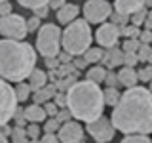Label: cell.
<instances>
[{
  "label": "cell",
  "instance_id": "cell-1",
  "mask_svg": "<svg viewBox=\"0 0 152 143\" xmlns=\"http://www.w3.org/2000/svg\"><path fill=\"white\" fill-rule=\"evenodd\" d=\"M112 122L122 133H152V92L145 86H133L122 94L112 107Z\"/></svg>",
  "mask_w": 152,
  "mask_h": 143
},
{
  "label": "cell",
  "instance_id": "cell-2",
  "mask_svg": "<svg viewBox=\"0 0 152 143\" xmlns=\"http://www.w3.org/2000/svg\"><path fill=\"white\" fill-rule=\"evenodd\" d=\"M36 69V50L23 40L0 42V76L8 82H23Z\"/></svg>",
  "mask_w": 152,
  "mask_h": 143
},
{
  "label": "cell",
  "instance_id": "cell-3",
  "mask_svg": "<svg viewBox=\"0 0 152 143\" xmlns=\"http://www.w3.org/2000/svg\"><path fill=\"white\" fill-rule=\"evenodd\" d=\"M104 92L99 84L91 80H78L66 92V107L70 109L72 116L82 122H93L103 116L104 109Z\"/></svg>",
  "mask_w": 152,
  "mask_h": 143
},
{
  "label": "cell",
  "instance_id": "cell-4",
  "mask_svg": "<svg viewBox=\"0 0 152 143\" xmlns=\"http://www.w3.org/2000/svg\"><path fill=\"white\" fill-rule=\"evenodd\" d=\"M91 23L86 19H76L70 25H66V29L63 31V50L76 55H84L86 52L91 48Z\"/></svg>",
  "mask_w": 152,
  "mask_h": 143
},
{
  "label": "cell",
  "instance_id": "cell-5",
  "mask_svg": "<svg viewBox=\"0 0 152 143\" xmlns=\"http://www.w3.org/2000/svg\"><path fill=\"white\" fill-rule=\"evenodd\" d=\"M63 46V32L53 23H46L40 27L36 36V50L44 57H57Z\"/></svg>",
  "mask_w": 152,
  "mask_h": 143
},
{
  "label": "cell",
  "instance_id": "cell-6",
  "mask_svg": "<svg viewBox=\"0 0 152 143\" xmlns=\"http://www.w3.org/2000/svg\"><path fill=\"white\" fill-rule=\"evenodd\" d=\"M0 32L4 38H10V40H23L28 35L27 19L19 13H10V15L0 17Z\"/></svg>",
  "mask_w": 152,
  "mask_h": 143
},
{
  "label": "cell",
  "instance_id": "cell-7",
  "mask_svg": "<svg viewBox=\"0 0 152 143\" xmlns=\"http://www.w3.org/2000/svg\"><path fill=\"white\" fill-rule=\"evenodd\" d=\"M84 19L89 21L91 25H103L107 19H110L112 15V6L107 0H88L82 8Z\"/></svg>",
  "mask_w": 152,
  "mask_h": 143
},
{
  "label": "cell",
  "instance_id": "cell-8",
  "mask_svg": "<svg viewBox=\"0 0 152 143\" xmlns=\"http://www.w3.org/2000/svg\"><path fill=\"white\" fill-rule=\"evenodd\" d=\"M88 133L93 137L95 141L99 143H110L114 139V133H116V126H114L112 118H107L103 114V116H99L97 120L93 122H88Z\"/></svg>",
  "mask_w": 152,
  "mask_h": 143
},
{
  "label": "cell",
  "instance_id": "cell-9",
  "mask_svg": "<svg viewBox=\"0 0 152 143\" xmlns=\"http://www.w3.org/2000/svg\"><path fill=\"white\" fill-rule=\"evenodd\" d=\"M0 90H2V107H0V109H2V118H0V124H8L13 116H15V113H17L19 97H17L15 88H13L8 80H2Z\"/></svg>",
  "mask_w": 152,
  "mask_h": 143
},
{
  "label": "cell",
  "instance_id": "cell-10",
  "mask_svg": "<svg viewBox=\"0 0 152 143\" xmlns=\"http://www.w3.org/2000/svg\"><path fill=\"white\" fill-rule=\"evenodd\" d=\"M120 35H122V27H118L116 23H112V21H107V23H103V25H99L97 32H95V40H97V44L101 48L108 50V48H114L118 44Z\"/></svg>",
  "mask_w": 152,
  "mask_h": 143
},
{
  "label": "cell",
  "instance_id": "cell-11",
  "mask_svg": "<svg viewBox=\"0 0 152 143\" xmlns=\"http://www.w3.org/2000/svg\"><path fill=\"white\" fill-rule=\"evenodd\" d=\"M57 136H59L61 143H78V141H84V128L78 122L69 120L59 128Z\"/></svg>",
  "mask_w": 152,
  "mask_h": 143
},
{
  "label": "cell",
  "instance_id": "cell-12",
  "mask_svg": "<svg viewBox=\"0 0 152 143\" xmlns=\"http://www.w3.org/2000/svg\"><path fill=\"white\" fill-rule=\"evenodd\" d=\"M78 13H80V8L76 6V4L66 2L61 10H57L55 17H57V21H59L61 25H70L72 21H76V19H78Z\"/></svg>",
  "mask_w": 152,
  "mask_h": 143
},
{
  "label": "cell",
  "instance_id": "cell-13",
  "mask_svg": "<svg viewBox=\"0 0 152 143\" xmlns=\"http://www.w3.org/2000/svg\"><path fill=\"white\" fill-rule=\"evenodd\" d=\"M101 65H103V67L107 65V69H114V67L124 65V50H120L118 46L104 50V55H103Z\"/></svg>",
  "mask_w": 152,
  "mask_h": 143
},
{
  "label": "cell",
  "instance_id": "cell-14",
  "mask_svg": "<svg viewBox=\"0 0 152 143\" xmlns=\"http://www.w3.org/2000/svg\"><path fill=\"white\" fill-rule=\"evenodd\" d=\"M114 8L120 13L133 15V13H137L139 10L145 8V0H114Z\"/></svg>",
  "mask_w": 152,
  "mask_h": 143
},
{
  "label": "cell",
  "instance_id": "cell-15",
  "mask_svg": "<svg viewBox=\"0 0 152 143\" xmlns=\"http://www.w3.org/2000/svg\"><path fill=\"white\" fill-rule=\"evenodd\" d=\"M118 78H120V84H122V86H126V88H133V86H137L139 73H137L133 67L124 65L122 69H120V73H118Z\"/></svg>",
  "mask_w": 152,
  "mask_h": 143
},
{
  "label": "cell",
  "instance_id": "cell-16",
  "mask_svg": "<svg viewBox=\"0 0 152 143\" xmlns=\"http://www.w3.org/2000/svg\"><path fill=\"white\" fill-rule=\"evenodd\" d=\"M25 116L28 122H44L48 118V113L44 109V105H38V103H32L25 107Z\"/></svg>",
  "mask_w": 152,
  "mask_h": 143
},
{
  "label": "cell",
  "instance_id": "cell-17",
  "mask_svg": "<svg viewBox=\"0 0 152 143\" xmlns=\"http://www.w3.org/2000/svg\"><path fill=\"white\" fill-rule=\"evenodd\" d=\"M48 80H50V74H48L46 71H42V69H34V71H32V74L28 76V84H31L32 92L42 90L48 84Z\"/></svg>",
  "mask_w": 152,
  "mask_h": 143
},
{
  "label": "cell",
  "instance_id": "cell-18",
  "mask_svg": "<svg viewBox=\"0 0 152 143\" xmlns=\"http://www.w3.org/2000/svg\"><path fill=\"white\" fill-rule=\"evenodd\" d=\"M107 73L108 71L104 69L103 65H93L91 69L86 73V80H91L95 84H101V82H104V78H107Z\"/></svg>",
  "mask_w": 152,
  "mask_h": 143
},
{
  "label": "cell",
  "instance_id": "cell-19",
  "mask_svg": "<svg viewBox=\"0 0 152 143\" xmlns=\"http://www.w3.org/2000/svg\"><path fill=\"white\" fill-rule=\"evenodd\" d=\"M103 92H104V103L108 107H116L118 101L122 99V92L118 90V86H107Z\"/></svg>",
  "mask_w": 152,
  "mask_h": 143
},
{
  "label": "cell",
  "instance_id": "cell-20",
  "mask_svg": "<svg viewBox=\"0 0 152 143\" xmlns=\"http://www.w3.org/2000/svg\"><path fill=\"white\" fill-rule=\"evenodd\" d=\"M103 55H104V48H101V46H91V48H89V50L84 54L86 61H88L89 65L101 63V61H103Z\"/></svg>",
  "mask_w": 152,
  "mask_h": 143
},
{
  "label": "cell",
  "instance_id": "cell-21",
  "mask_svg": "<svg viewBox=\"0 0 152 143\" xmlns=\"http://www.w3.org/2000/svg\"><path fill=\"white\" fill-rule=\"evenodd\" d=\"M76 82H78V73H72V74L61 76V78L57 80V88H59V92H69Z\"/></svg>",
  "mask_w": 152,
  "mask_h": 143
},
{
  "label": "cell",
  "instance_id": "cell-22",
  "mask_svg": "<svg viewBox=\"0 0 152 143\" xmlns=\"http://www.w3.org/2000/svg\"><path fill=\"white\" fill-rule=\"evenodd\" d=\"M15 92H17V97H19V101H27L28 97H31V92H32V88H31V84L28 82H17L15 86Z\"/></svg>",
  "mask_w": 152,
  "mask_h": 143
},
{
  "label": "cell",
  "instance_id": "cell-23",
  "mask_svg": "<svg viewBox=\"0 0 152 143\" xmlns=\"http://www.w3.org/2000/svg\"><path fill=\"white\" fill-rule=\"evenodd\" d=\"M12 143H28V133H27V128L13 126V132H12Z\"/></svg>",
  "mask_w": 152,
  "mask_h": 143
},
{
  "label": "cell",
  "instance_id": "cell-24",
  "mask_svg": "<svg viewBox=\"0 0 152 143\" xmlns=\"http://www.w3.org/2000/svg\"><path fill=\"white\" fill-rule=\"evenodd\" d=\"M120 143H152L148 133H127Z\"/></svg>",
  "mask_w": 152,
  "mask_h": 143
},
{
  "label": "cell",
  "instance_id": "cell-25",
  "mask_svg": "<svg viewBox=\"0 0 152 143\" xmlns=\"http://www.w3.org/2000/svg\"><path fill=\"white\" fill-rule=\"evenodd\" d=\"M23 8H28V10H38L42 6H50V0H17Z\"/></svg>",
  "mask_w": 152,
  "mask_h": 143
},
{
  "label": "cell",
  "instance_id": "cell-26",
  "mask_svg": "<svg viewBox=\"0 0 152 143\" xmlns=\"http://www.w3.org/2000/svg\"><path fill=\"white\" fill-rule=\"evenodd\" d=\"M146 17H148V12H146V8H142V10H139L137 13H133V15L129 17V21H131V25L141 27V25H145Z\"/></svg>",
  "mask_w": 152,
  "mask_h": 143
},
{
  "label": "cell",
  "instance_id": "cell-27",
  "mask_svg": "<svg viewBox=\"0 0 152 143\" xmlns=\"http://www.w3.org/2000/svg\"><path fill=\"white\" fill-rule=\"evenodd\" d=\"M63 126L59 120H57L55 116H48L46 118V124H44V132H51V133H57L59 132V128Z\"/></svg>",
  "mask_w": 152,
  "mask_h": 143
},
{
  "label": "cell",
  "instance_id": "cell-28",
  "mask_svg": "<svg viewBox=\"0 0 152 143\" xmlns=\"http://www.w3.org/2000/svg\"><path fill=\"white\" fill-rule=\"evenodd\" d=\"M142 42L139 40V38H126V42H124V46H122V50L124 52H139V48H141Z\"/></svg>",
  "mask_w": 152,
  "mask_h": 143
},
{
  "label": "cell",
  "instance_id": "cell-29",
  "mask_svg": "<svg viewBox=\"0 0 152 143\" xmlns=\"http://www.w3.org/2000/svg\"><path fill=\"white\" fill-rule=\"evenodd\" d=\"M141 32L142 31L137 25H126V27H122V35L126 36V38H139Z\"/></svg>",
  "mask_w": 152,
  "mask_h": 143
},
{
  "label": "cell",
  "instance_id": "cell-30",
  "mask_svg": "<svg viewBox=\"0 0 152 143\" xmlns=\"http://www.w3.org/2000/svg\"><path fill=\"white\" fill-rule=\"evenodd\" d=\"M32 99H34V103H38V105H44V103L50 101L51 97L48 95L46 88H42V90H36V92H32Z\"/></svg>",
  "mask_w": 152,
  "mask_h": 143
},
{
  "label": "cell",
  "instance_id": "cell-31",
  "mask_svg": "<svg viewBox=\"0 0 152 143\" xmlns=\"http://www.w3.org/2000/svg\"><path fill=\"white\" fill-rule=\"evenodd\" d=\"M129 17H131V15H126V13H120V12H114L112 15H110V21L116 23L118 27H126L127 21H129Z\"/></svg>",
  "mask_w": 152,
  "mask_h": 143
},
{
  "label": "cell",
  "instance_id": "cell-32",
  "mask_svg": "<svg viewBox=\"0 0 152 143\" xmlns=\"http://www.w3.org/2000/svg\"><path fill=\"white\" fill-rule=\"evenodd\" d=\"M137 55H139V61H150V57H152V46L150 44H141Z\"/></svg>",
  "mask_w": 152,
  "mask_h": 143
},
{
  "label": "cell",
  "instance_id": "cell-33",
  "mask_svg": "<svg viewBox=\"0 0 152 143\" xmlns=\"http://www.w3.org/2000/svg\"><path fill=\"white\" fill-rule=\"evenodd\" d=\"M137 73H139V80H141V82H150V80H152V65L142 67V69L137 71Z\"/></svg>",
  "mask_w": 152,
  "mask_h": 143
},
{
  "label": "cell",
  "instance_id": "cell-34",
  "mask_svg": "<svg viewBox=\"0 0 152 143\" xmlns=\"http://www.w3.org/2000/svg\"><path fill=\"white\" fill-rule=\"evenodd\" d=\"M27 133H28V139H40V126L38 122H31L27 126Z\"/></svg>",
  "mask_w": 152,
  "mask_h": 143
},
{
  "label": "cell",
  "instance_id": "cell-35",
  "mask_svg": "<svg viewBox=\"0 0 152 143\" xmlns=\"http://www.w3.org/2000/svg\"><path fill=\"white\" fill-rule=\"evenodd\" d=\"M137 61H139V55L135 52H124V65L127 67H135Z\"/></svg>",
  "mask_w": 152,
  "mask_h": 143
},
{
  "label": "cell",
  "instance_id": "cell-36",
  "mask_svg": "<svg viewBox=\"0 0 152 143\" xmlns=\"http://www.w3.org/2000/svg\"><path fill=\"white\" fill-rule=\"evenodd\" d=\"M55 118H57V120H59L61 124H65V122L72 120L74 116H72V113H70V109H69V107H63L59 113H57V116H55Z\"/></svg>",
  "mask_w": 152,
  "mask_h": 143
},
{
  "label": "cell",
  "instance_id": "cell-37",
  "mask_svg": "<svg viewBox=\"0 0 152 143\" xmlns=\"http://www.w3.org/2000/svg\"><path fill=\"white\" fill-rule=\"evenodd\" d=\"M27 27H28V32H36V31H40V17L38 15H31L27 19Z\"/></svg>",
  "mask_w": 152,
  "mask_h": 143
},
{
  "label": "cell",
  "instance_id": "cell-38",
  "mask_svg": "<svg viewBox=\"0 0 152 143\" xmlns=\"http://www.w3.org/2000/svg\"><path fill=\"white\" fill-rule=\"evenodd\" d=\"M44 109H46V113H48V116H57V113L61 111V107L57 105L53 99H50L48 103H44Z\"/></svg>",
  "mask_w": 152,
  "mask_h": 143
},
{
  "label": "cell",
  "instance_id": "cell-39",
  "mask_svg": "<svg viewBox=\"0 0 152 143\" xmlns=\"http://www.w3.org/2000/svg\"><path fill=\"white\" fill-rule=\"evenodd\" d=\"M104 82H107V86H118V84H120L118 73H114L112 69H108V73H107V78H104Z\"/></svg>",
  "mask_w": 152,
  "mask_h": 143
},
{
  "label": "cell",
  "instance_id": "cell-40",
  "mask_svg": "<svg viewBox=\"0 0 152 143\" xmlns=\"http://www.w3.org/2000/svg\"><path fill=\"white\" fill-rule=\"evenodd\" d=\"M42 143H61L59 136L57 133H51V132H44V137H40Z\"/></svg>",
  "mask_w": 152,
  "mask_h": 143
},
{
  "label": "cell",
  "instance_id": "cell-41",
  "mask_svg": "<svg viewBox=\"0 0 152 143\" xmlns=\"http://www.w3.org/2000/svg\"><path fill=\"white\" fill-rule=\"evenodd\" d=\"M13 120H15V126H21V128H25V124L28 122L27 116H25V111H17L15 116H13Z\"/></svg>",
  "mask_w": 152,
  "mask_h": 143
},
{
  "label": "cell",
  "instance_id": "cell-42",
  "mask_svg": "<svg viewBox=\"0 0 152 143\" xmlns=\"http://www.w3.org/2000/svg\"><path fill=\"white\" fill-rule=\"evenodd\" d=\"M46 59V67L50 71H53V69H59L61 67V61H59V57H44Z\"/></svg>",
  "mask_w": 152,
  "mask_h": 143
},
{
  "label": "cell",
  "instance_id": "cell-43",
  "mask_svg": "<svg viewBox=\"0 0 152 143\" xmlns=\"http://www.w3.org/2000/svg\"><path fill=\"white\" fill-rule=\"evenodd\" d=\"M53 101L59 105L61 109L66 107V92H57V94H55V97H53Z\"/></svg>",
  "mask_w": 152,
  "mask_h": 143
},
{
  "label": "cell",
  "instance_id": "cell-44",
  "mask_svg": "<svg viewBox=\"0 0 152 143\" xmlns=\"http://www.w3.org/2000/svg\"><path fill=\"white\" fill-rule=\"evenodd\" d=\"M72 63H74V67H76V69H86V67H88L89 63H88V61H86V57L84 55H76L74 57V59H72Z\"/></svg>",
  "mask_w": 152,
  "mask_h": 143
},
{
  "label": "cell",
  "instance_id": "cell-45",
  "mask_svg": "<svg viewBox=\"0 0 152 143\" xmlns=\"http://www.w3.org/2000/svg\"><path fill=\"white\" fill-rule=\"evenodd\" d=\"M139 40L142 42V44H152V31H148V29H145V31L141 32Z\"/></svg>",
  "mask_w": 152,
  "mask_h": 143
},
{
  "label": "cell",
  "instance_id": "cell-46",
  "mask_svg": "<svg viewBox=\"0 0 152 143\" xmlns=\"http://www.w3.org/2000/svg\"><path fill=\"white\" fill-rule=\"evenodd\" d=\"M57 57H59V61H61V63H72V59H74V55L72 54H69V52H61V54L59 55H57Z\"/></svg>",
  "mask_w": 152,
  "mask_h": 143
},
{
  "label": "cell",
  "instance_id": "cell-47",
  "mask_svg": "<svg viewBox=\"0 0 152 143\" xmlns=\"http://www.w3.org/2000/svg\"><path fill=\"white\" fill-rule=\"evenodd\" d=\"M34 12V15H38V17H48L50 15V6H42V8H38V10H32Z\"/></svg>",
  "mask_w": 152,
  "mask_h": 143
},
{
  "label": "cell",
  "instance_id": "cell-48",
  "mask_svg": "<svg viewBox=\"0 0 152 143\" xmlns=\"http://www.w3.org/2000/svg\"><path fill=\"white\" fill-rule=\"evenodd\" d=\"M10 13H13L12 12V4L10 2H2V6H0V15H10Z\"/></svg>",
  "mask_w": 152,
  "mask_h": 143
},
{
  "label": "cell",
  "instance_id": "cell-49",
  "mask_svg": "<svg viewBox=\"0 0 152 143\" xmlns=\"http://www.w3.org/2000/svg\"><path fill=\"white\" fill-rule=\"evenodd\" d=\"M65 4H66V0H50V8L55 10V12H57V10H61Z\"/></svg>",
  "mask_w": 152,
  "mask_h": 143
},
{
  "label": "cell",
  "instance_id": "cell-50",
  "mask_svg": "<svg viewBox=\"0 0 152 143\" xmlns=\"http://www.w3.org/2000/svg\"><path fill=\"white\" fill-rule=\"evenodd\" d=\"M145 29L152 31V17H146V21H145Z\"/></svg>",
  "mask_w": 152,
  "mask_h": 143
},
{
  "label": "cell",
  "instance_id": "cell-51",
  "mask_svg": "<svg viewBox=\"0 0 152 143\" xmlns=\"http://www.w3.org/2000/svg\"><path fill=\"white\" fill-rule=\"evenodd\" d=\"M145 8H152V0H145Z\"/></svg>",
  "mask_w": 152,
  "mask_h": 143
},
{
  "label": "cell",
  "instance_id": "cell-52",
  "mask_svg": "<svg viewBox=\"0 0 152 143\" xmlns=\"http://www.w3.org/2000/svg\"><path fill=\"white\" fill-rule=\"evenodd\" d=\"M0 143H8V136H0Z\"/></svg>",
  "mask_w": 152,
  "mask_h": 143
},
{
  "label": "cell",
  "instance_id": "cell-53",
  "mask_svg": "<svg viewBox=\"0 0 152 143\" xmlns=\"http://www.w3.org/2000/svg\"><path fill=\"white\" fill-rule=\"evenodd\" d=\"M28 143H42V139H28Z\"/></svg>",
  "mask_w": 152,
  "mask_h": 143
},
{
  "label": "cell",
  "instance_id": "cell-54",
  "mask_svg": "<svg viewBox=\"0 0 152 143\" xmlns=\"http://www.w3.org/2000/svg\"><path fill=\"white\" fill-rule=\"evenodd\" d=\"M148 17H152V8H150V12H148Z\"/></svg>",
  "mask_w": 152,
  "mask_h": 143
},
{
  "label": "cell",
  "instance_id": "cell-55",
  "mask_svg": "<svg viewBox=\"0 0 152 143\" xmlns=\"http://www.w3.org/2000/svg\"><path fill=\"white\" fill-rule=\"evenodd\" d=\"M150 92H152V80H150Z\"/></svg>",
  "mask_w": 152,
  "mask_h": 143
},
{
  "label": "cell",
  "instance_id": "cell-56",
  "mask_svg": "<svg viewBox=\"0 0 152 143\" xmlns=\"http://www.w3.org/2000/svg\"><path fill=\"white\" fill-rule=\"evenodd\" d=\"M0 2H10V0H0Z\"/></svg>",
  "mask_w": 152,
  "mask_h": 143
},
{
  "label": "cell",
  "instance_id": "cell-57",
  "mask_svg": "<svg viewBox=\"0 0 152 143\" xmlns=\"http://www.w3.org/2000/svg\"><path fill=\"white\" fill-rule=\"evenodd\" d=\"M150 65H152V57H150Z\"/></svg>",
  "mask_w": 152,
  "mask_h": 143
},
{
  "label": "cell",
  "instance_id": "cell-58",
  "mask_svg": "<svg viewBox=\"0 0 152 143\" xmlns=\"http://www.w3.org/2000/svg\"><path fill=\"white\" fill-rule=\"evenodd\" d=\"M78 143H86V141H78Z\"/></svg>",
  "mask_w": 152,
  "mask_h": 143
},
{
  "label": "cell",
  "instance_id": "cell-59",
  "mask_svg": "<svg viewBox=\"0 0 152 143\" xmlns=\"http://www.w3.org/2000/svg\"><path fill=\"white\" fill-rule=\"evenodd\" d=\"M97 143H99V141H97Z\"/></svg>",
  "mask_w": 152,
  "mask_h": 143
}]
</instances>
